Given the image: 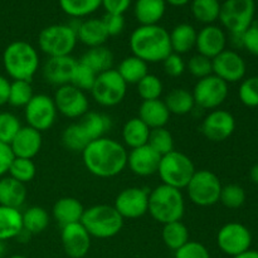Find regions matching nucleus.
<instances>
[{
    "label": "nucleus",
    "instance_id": "nucleus-1",
    "mask_svg": "<svg viewBox=\"0 0 258 258\" xmlns=\"http://www.w3.org/2000/svg\"><path fill=\"white\" fill-rule=\"evenodd\" d=\"M82 161L88 173L97 178H113L127 166V150L111 138L93 140L82 151Z\"/></svg>",
    "mask_w": 258,
    "mask_h": 258
},
{
    "label": "nucleus",
    "instance_id": "nucleus-2",
    "mask_svg": "<svg viewBox=\"0 0 258 258\" xmlns=\"http://www.w3.org/2000/svg\"><path fill=\"white\" fill-rule=\"evenodd\" d=\"M130 49L144 62H163L170 53V37L169 32L161 25H139L130 35Z\"/></svg>",
    "mask_w": 258,
    "mask_h": 258
},
{
    "label": "nucleus",
    "instance_id": "nucleus-3",
    "mask_svg": "<svg viewBox=\"0 0 258 258\" xmlns=\"http://www.w3.org/2000/svg\"><path fill=\"white\" fill-rule=\"evenodd\" d=\"M3 66L13 81H32L40 66L34 45L25 40H14L3 52Z\"/></svg>",
    "mask_w": 258,
    "mask_h": 258
},
{
    "label": "nucleus",
    "instance_id": "nucleus-4",
    "mask_svg": "<svg viewBox=\"0 0 258 258\" xmlns=\"http://www.w3.org/2000/svg\"><path fill=\"white\" fill-rule=\"evenodd\" d=\"M148 213L164 224L181 221L185 213V199L179 189L160 184L149 193Z\"/></svg>",
    "mask_w": 258,
    "mask_h": 258
},
{
    "label": "nucleus",
    "instance_id": "nucleus-5",
    "mask_svg": "<svg viewBox=\"0 0 258 258\" xmlns=\"http://www.w3.org/2000/svg\"><path fill=\"white\" fill-rule=\"evenodd\" d=\"M81 223L91 237L107 239L120 233L123 227V218L113 206L96 204L85 209Z\"/></svg>",
    "mask_w": 258,
    "mask_h": 258
},
{
    "label": "nucleus",
    "instance_id": "nucleus-6",
    "mask_svg": "<svg viewBox=\"0 0 258 258\" xmlns=\"http://www.w3.org/2000/svg\"><path fill=\"white\" fill-rule=\"evenodd\" d=\"M77 42V33L72 24L48 25L38 35V47L48 57L72 55Z\"/></svg>",
    "mask_w": 258,
    "mask_h": 258
},
{
    "label": "nucleus",
    "instance_id": "nucleus-7",
    "mask_svg": "<svg viewBox=\"0 0 258 258\" xmlns=\"http://www.w3.org/2000/svg\"><path fill=\"white\" fill-rule=\"evenodd\" d=\"M194 173L196 165L193 160L181 151L173 150L161 156L158 169V174L163 181L161 184L181 190L186 188Z\"/></svg>",
    "mask_w": 258,
    "mask_h": 258
},
{
    "label": "nucleus",
    "instance_id": "nucleus-8",
    "mask_svg": "<svg viewBox=\"0 0 258 258\" xmlns=\"http://www.w3.org/2000/svg\"><path fill=\"white\" fill-rule=\"evenodd\" d=\"M222 186L217 174L202 169L196 170L185 189L191 203L198 207H212L219 202Z\"/></svg>",
    "mask_w": 258,
    "mask_h": 258
},
{
    "label": "nucleus",
    "instance_id": "nucleus-9",
    "mask_svg": "<svg viewBox=\"0 0 258 258\" xmlns=\"http://www.w3.org/2000/svg\"><path fill=\"white\" fill-rule=\"evenodd\" d=\"M254 0H226L221 4L219 22L231 34H242L253 24Z\"/></svg>",
    "mask_w": 258,
    "mask_h": 258
},
{
    "label": "nucleus",
    "instance_id": "nucleus-10",
    "mask_svg": "<svg viewBox=\"0 0 258 258\" xmlns=\"http://www.w3.org/2000/svg\"><path fill=\"white\" fill-rule=\"evenodd\" d=\"M93 100L102 107H113L125 100L127 85L116 70H108L96 77L92 90Z\"/></svg>",
    "mask_w": 258,
    "mask_h": 258
},
{
    "label": "nucleus",
    "instance_id": "nucleus-11",
    "mask_svg": "<svg viewBox=\"0 0 258 258\" xmlns=\"http://www.w3.org/2000/svg\"><path fill=\"white\" fill-rule=\"evenodd\" d=\"M194 102L202 110H217L224 103L229 93L228 83L211 75L197 81L193 91Z\"/></svg>",
    "mask_w": 258,
    "mask_h": 258
},
{
    "label": "nucleus",
    "instance_id": "nucleus-12",
    "mask_svg": "<svg viewBox=\"0 0 258 258\" xmlns=\"http://www.w3.org/2000/svg\"><path fill=\"white\" fill-rule=\"evenodd\" d=\"M58 111L53 97L44 93L33 96L32 100L24 107V117L28 126L39 133L50 130L55 123Z\"/></svg>",
    "mask_w": 258,
    "mask_h": 258
},
{
    "label": "nucleus",
    "instance_id": "nucleus-13",
    "mask_svg": "<svg viewBox=\"0 0 258 258\" xmlns=\"http://www.w3.org/2000/svg\"><path fill=\"white\" fill-rule=\"evenodd\" d=\"M53 101L58 112L72 120L81 118L90 111V102L86 92L72 85L57 87Z\"/></svg>",
    "mask_w": 258,
    "mask_h": 258
},
{
    "label": "nucleus",
    "instance_id": "nucleus-14",
    "mask_svg": "<svg viewBox=\"0 0 258 258\" xmlns=\"http://www.w3.org/2000/svg\"><path fill=\"white\" fill-rule=\"evenodd\" d=\"M217 244L223 253L236 257L248 251L252 244V234L244 224L231 222L218 231Z\"/></svg>",
    "mask_w": 258,
    "mask_h": 258
},
{
    "label": "nucleus",
    "instance_id": "nucleus-15",
    "mask_svg": "<svg viewBox=\"0 0 258 258\" xmlns=\"http://www.w3.org/2000/svg\"><path fill=\"white\" fill-rule=\"evenodd\" d=\"M149 193L150 189L148 188H126L117 194L113 207L123 219L141 218L148 213Z\"/></svg>",
    "mask_w": 258,
    "mask_h": 258
},
{
    "label": "nucleus",
    "instance_id": "nucleus-16",
    "mask_svg": "<svg viewBox=\"0 0 258 258\" xmlns=\"http://www.w3.org/2000/svg\"><path fill=\"white\" fill-rule=\"evenodd\" d=\"M236 130V120L231 112L226 110L209 111L203 118L201 131L206 139L212 143H222L231 138Z\"/></svg>",
    "mask_w": 258,
    "mask_h": 258
},
{
    "label": "nucleus",
    "instance_id": "nucleus-17",
    "mask_svg": "<svg viewBox=\"0 0 258 258\" xmlns=\"http://www.w3.org/2000/svg\"><path fill=\"white\" fill-rule=\"evenodd\" d=\"M212 67L213 75L228 85L243 80L247 72V64L243 57L232 49H224L217 57H214L212 59Z\"/></svg>",
    "mask_w": 258,
    "mask_h": 258
},
{
    "label": "nucleus",
    "instance_id": "nucleus-18",
    "mask_svg": "<svg viewBox=\"0 0 258 258\" xmlns=\"http://www.w3.org/2000/svg\"><path fill=\"white\" fill-rule=\"evenodd\" d=\"M91 238L81 222L62 227L60 239L66 254L71 258H83L91 248Z\"/></svg>",
    "mask_w": 258,
    "mask_h": 258
},
{
    "label": "nucleus",
    "instance_id": "nucleus-19",
    "mask_svg": "<svg viewBox=\"0 0 258 258\" xmlns=\"http://www.w3.org/2000/svg\"><path fill=\"white\" fill-rule=\"evenodd\" d=\"M77 62L78 59H76L72 55L48 57L42 68L43 78L45 82L57 86V87L70 85Z\"/></svg>",
    "mask_w": 258,
    "mask_h": 258
},
{
    "label": "nucleus",
    "instance_id": "nucleus-20",
    "mask_svg": "<svg viewBox=\"0 0 258 258\" xmlns=\"http://www.w3.org/2000/svg\"><path fill=\"white\" fill-rule=\"evenodd\" d=\"M227 34L221 27L214 24L204 25L197 34L196 49L199 54L213 59L227 49Z\"/></svg>",
    "mask_w": 258,
    "mask_h": 258
},
{
    "label": "nucleus",
    "instance_id": "nucleus-21",
    "mask_svg": "<svg viewBox=\"0 0 258 258\" xmlns=\"http://www.w3.org/2000/svg\"><path fill=\"white\" fill-rule=\"evenodd\" d=\"M161 155L146 145L131 149L127 154V166L135 175L151 176L158 173Z\"/></svg>",
    "mask_w": 258,
    "mask_h": 258
},
{
    "label": "nucleus",
    "instance_id": "nucleus-22",
    "mask_svg": "<svg viewBox=\"0 0 258 258\" xmlns=\"http://www.w3.org/2000/svg\"><path fill=\"white\" fill-rule=\"evenodd\" d=\"M42 144V133L27 125L22 126L9 146L15 158L33 159L39 154Z\"/></svg>",
    "mask_w": 258,
    "mask_h": 258
},
{
    "label": "nucleus",
    "instance_id": "nucleus-23",
    "mask_svg": "<svg viewBox=\"0 0 258 258\" xmlns=\"http://www.w3.org/2000/svg\"><path fill=\"white\" fill-rule=\"evenodd\" d=\"M73 27L77 33V39L88 48L100 47L105 44L106 40L108 39L107 30L103 25L102 19H98V18H88V19L81 20Z\"/></svg>",
    "mask_w": 258,
    "mask_h": 258
},
{
    "label": "nucleus",
    "instance_id": "nucleus-24",
    "mask_svg": "<svg viewBox=\"0 0 258 258\" xmlns=\"http://www.w3.org/2000/svg\"><path fill=\"white\" fill-rule=\"evenodd\" d=\"M139 118L148 126L150 130L165 127L170 120V112L163 100L143 101L139 107Z\"/></svg>",
    "mask_w": 258,
    "mask_h": 258
},
{
    "label": "nucleus",
    "instance_id": "nucleus-25",
    "mask_svg": "<svg viewBox=\"0 0 258 258\" xmlns=\"http://www.w3.org/2000/svg\"><path fill=\"white\" fill-rule=\"evenodd\" d=\"M85 207L82 206L78 199L72 197H63L58 199L52 208V216L60 227H64L67 224L78 223L82 219L85 213Z\"/></svg>",
    "mask_w": 258,
    "mask_h": 258
},
{
    "label": "nucleus",
    "instance_id": "nucleus-26",
    "mask_svg": "<svg viewBox=\"0 0 258 258\" xmlns=\"http://www.w3.org/2000/svg\"><path fill=\"white\" fill-rule=\"evenodd\" d=\"M28 191L25 184L15 180L12 176L0 178V206L20 209L27 201Z\"/></svg>",
    "mask_w": 258,
    "mask_h": 258
},
{
    "label": "nucleus",
    "instance_id": "nucleus-27",
    "mask_svg": "<svg viewBox=\"0 0 258 258\" xmlns=\"http://www.w3.org/2000/svg\"><path fill=\"white\" fill-rule=\"evenodd\" d=\"M166 12L164 0H136L134 4V15L140 25L159 24Z\"/></svg>",
    "mask_w": 258,
    "mask_h": 258
},
{
    "label": "nucleus",
    "instance_id": "nucleus-28",
    "mask_svg": "<svg viewBox=\"0 0 258 258\" xmlns=\"http://www.w3.org/2000/svg\"><path fill=\"white\" fill-rule=\"evenodd\" d=\"M197 34H198L197 29L189 23H180L175 25L173 30L169 33L173 53L181 55L194 49L197 43Z\"/></svg>",
    "mask_w": 258,
    "mask_h": 258
},
{
    "label": "nucleus",
    "instance_id": "nucleus-29",
    "mask_svg": "<svg viewBox=\"0 0 258 258\" xmlns=\"http://www.w3.org/2000/svg\"><path fill=\"white\" fill-rule=\"evenodd\" d=\"M78 123L91 141L103 138L112 127V121L107 115L96 111H88L80 118Z\"/></svg>",
    "mask_w": 258,
    "mask_h": 258
},
{
    "label": "nucleus",
    "instance_id": "nucleus-30",
    "mask_svg": "<svg viewBox=\"0 0 258 258\" xmlns=\"http://www.w3.org/2000/svg\"><path fill=\"white\" fill-rule=\"evenodd\" d=\"M113 59H115L113 53L111 52L110 48L100 45V47L88 48L78 60L90 67L96 75H100L106 71L112 70Z\"/></svg>",
    "mask_w": 258,
    "mask_h": 258
},
{
    "label": "nucleus",
    "instance_id": "nucleus-31",
    "mask_svg": "<svg viewBox=\"0 0 258 258\" xmlns=\"http://www.w3.org/2000/svg\"><path fill=\"white\" fill-rule=\"evenodd\" d=\"M150 128L143 122L139 117H133L123 123L122 136L123 146L125 148L136 149L148 144Z\"/></svg>",
    "mask_w": 258,
    "mask_h": 258
},
{
    "label": "nucleus",
    "instance_id": "nucleus-32",
    "mask_svg": "<svg viewBox=\"0 0 258 258\" xmlns=\"http://www.w3.org/2000/svg\"><path fill=\"white\" fill-rule=\"evenodd\" d=\"M163 101L170 115L171 113L178 116L188 115L196 107L193 93L186 88H173Z\"/></svg>",
    "mask_w": 258,
    "mask_h": 258
},
{
    "label": "nucleus",
    "instance_id": "nucleus-33",
    "mask_svg": "<svg viewBox=\"0 0 258 258\" xmlns=\"http://www.w3.org/2000/svg\"><path fill=\"white\" fill-rule=\"evenodd\" d=\"M23 229V217L20 209L0 206V241L17 238Z\"/></svg>",
    "mask_w": 258,
    "mask_h": 258
},
{
    "label": "nucleus",
    "instance_id": "nucleus-34",
    "mask_svg": "<svg viewBox=\"0 0 258 258\" xmlns=\"http://www.w3.org/2000/svg\"><path fill=\"white\" fill-rule=\"evenodd\" d=\"M116 71L126 85H138L149 73V66L136 55H128L121 60Z\"/></svg>",
    "mask_w": 258,
    "mask_h": 258
},
{
    "label": "nucleus",
    "instance_id": "nucleus-35",
    "mask_svg": "<svg viewBox=\"0 0 258 258\" xmlns=\"http://www.w3.org/2000/svg\"><path fill=\"white\" fill-rule=\"evenodd\" d=\"M23 217V229L29 232L32 236L39 234L47 229L49 226L50 217L48 212L43 207L33 206L25 209L22 213Z\"/></svg>",
    "mask_w": 258,
    "mask_h": 258
},
{
    "label": "nucleus",
    "instance_id": "nucleus-36",
    "mask_svg": "<svg viewBox=\"0 0 258 258\" xmlns=\"http://www.w3.org/2000/svg\"><path fill=\"white\" fill-rule=\"evenodd\" d=\"M161 237H163L165 246L174 252L178 251L179 248H181L184 244L190 241L188 227L181 221L164 224Z\"/></svg>",
    "mask_w": 258,
    "mask_h": 258
},
{
    "label": "nucleus",
    "instance_id": "nucleus-37",
    "mask_svg": "<svg viewBox=\"0 0 258 258\" xmlns=\"http://www.w3.org/2000/svg\"><path fill=\"white\" fill-rule=\"evenodd\" d=\"M191 14L202 24H213L219 18L221 3L219 0H191Z\"/></svg>",
    "mask_w": 258,
    "mask_h": 258
},
{
    "label": "nucleus",
    "instance_id": "nucleus-38",
    "mask_svg": "<svg viewBox=\"0 0 258 258\" xmlns=\"http://www.w3.org/2000/svg\"><path fill=\"white\" fill-rule=\"evenodd\" d=\"M90 143L91 140L78 122L71 123L63 130L62 144L67 150L73 153H82Z\"/></svg>",
    "mask_w": 258,
    "mask_h": 258
},
{
    "label": "nucleus",
    "instance_id": "nucleus-39",
    "mask_svg": "<svg viewBox=\"0 0 258 258\" xmlns=\"http://www.w3.org/2000/svg\"><path fill=\"white\" fill-rule=\"evenodd\" d=\"M58 3L60 9L75 19L88 17L101 7V0H58Z\"/></svg>",
    "mask_w": 258,
    "mask_h": 258
},
{
    "label": "nucleus",
    "instance_id": "nucleus-40",
    "mask_svg": "<svg viewBox=\"0 0 258 258\" xmlns=\"http://www.w3.org/2000/svg\"><path fill=\"white\" fill-rule=\"evenodd\" d=\"M34 96L33 86L29 81H12L8 103L13 107L24 108Z\"/></svg>",
    "mask_w": 258,
    "mask_h": 258
},
{
    "label": "nucleus",
    "instance_id": "nucleus-41",
    "mask_svg": "<svg viewBox=\"0 0 258 258\" xmlns=\"http://www.w3.org/2000/svg\"><path fill=\"white\" fill-rule=\"evenodd\" d=\"M37 166L33 159L14 158L8 170V175L23 184L30 183L35 178Z\"/></svg>",
    "mask_w": 258,
    "mask_h": 258
},
{
    "label": "nucleus",
    "instance_id": "nucleus-42",
    "mask_svg": "<svg viewBox=\"0 0 258 258\" xmlns=\"http://www.w3.org/2000/svg\"><path fill=\"white\" fill-rule=\"evenodd\" d=\"M148 145L161 156L175 150L174 149V138L166 127H159L150 130Z\"/></svg>",
    "mask_w": 258,
    "mask_h": 258
},
{
    "label": "nucleus",
    "instance_id": "nucleus-43",
    "mask_svg": "<svg viewBox=\"0 0 258 258\" xmlns=\"http://www.w3.org/2000/svg\"><path fill=\"white\" fill-rule=\"evenodd\" d=\"M136 86H138L139 96L143 101L159 100L160 96L163 95V82L158 76L151 75V73H148Z\"/></svg>",
    "mask_w": 258,
    "mask_h": 258
},
{
    "label": "nucleus",
    "instance_id": "nucleus-44",
    "mask_svg": "<svg viewBox=\"0 0 258 258\" xmlns=\"http://www.w3.org/2000/svg\"><path fill=\"white\" fill-rule=\"evenodd\" d=\"M219 202L226 208H241L244 204V202H246V191L238 184H227V185L222 186Z\"/></svg>",
    "mask_w": 258,
    "mask_h": 258
},
{
    "label": "nucleus",
    "instance_id": "nucleus-45",
    "mask_svg": "<svg viewBox=\"0 0 258 258\" xmlns=\"http://www.w3.org/2000/svg\"><path fill=\"white\" fill-rule=\"evenodd\" d=\"M20 128L22 123L17 115L8 111L0 112V143L9 145Z\"/></svg>",
    "mask_w": 258,
    "mask_h": 258
},
{
    "label": "nucleus",
    "instance_id": "nucleus-46",
    "mask_svg": "<svg viewBox=\"0 0 258 258\" xmlns=\"http://www.w3.org/2000/svg\"><path fill=\"white\" fill-rule=\"evenodd\" d=\"M96 77H97V75L90 67H87V66L78 60L77 66H76L75 71H73L70 85L75 86V87L83 91V92H87V91L90 92L92 90Z\"/></svg>",
    "mask_w": 258,
    "mask_h": 258
},
{
    "label": "nucleus",
    "instance_id": "nucleus-47",
    "mask_svg": "<svg viewBox=\"0 0 258 258\" xmlns=\"http://www.w3.org/2000/svg\"><path fill=\"white\" fill-rule=\"evenodd\" d=\"M238 97L239 101L247 107H258V76L242 81L238 90Z\"/></svg>",
    "mask_w": 258,
    "mask_h": 258
},
{
    "label": "nucleus",
    "instance_id": "nucleus-48",
    "mask_svg": "<svg viewBox=\"0 0 258 258\" xmlns=\"http://www.w3.org/2000/svg\"><path fill=\"white\" fill-rule=\"evenodd\" d=\"M186 71L197 80H202L204 77L213 75L212 59L204 57L202 54H194L186 62Z\"/></svg>",
    "mask_w": 258,
    "mask_h": 258
},
{
    "label": "nucleus",
    "instance_id": "nucleus-49",
    "mask_svg": "<svg viewBox=\"0 0 258 258\" xmlns=\"http://www.w3.org/2000/svg\"><path fill=\"white\" fill-rule=\"evenodd\" d=\"M161 63H163L164 72L169 77L178 78L186 71V63L184 62L183 57L176 53H170Z\"/></svg>",
    "mask_w": 258,
    "mask_h": 258
},
{
    "label": "nucleus",
    "instance_id": "nucleus-50",
    "mask_svg": "<svg viewBox=\"0 0 258 258\" xmlns=\"http://www.w3.org/2000/svg\"><path fill=\"white\" fill-rule=\"evenodd\" d=\"M174 258H211V253L204 244L196 241H189L181 248L175 251Z\"/></svg>",
    "mask_w": 258,
    "mask_h": 258
},
{
    "label": "nucleus",
    "instance_id": "nucleus-51",
    "mask_svg": "<svg viewBox=\"0 0 258 258\" xmlns=\"http://www.w3.org/2000/svg\"><path fill=\"white\" fill-rule=\"evenodd\" d=\"M101 19H102L106 30H107L108 37H115V35L121 34L125 29V18H123V15L106 13Z\"/></svg>",
    "mask_w": 258,
    "mask_h": 258
},
{
    "label": "nucleus",
    "instance_id": "nucleus-52",
    "mask_svg": "<svg viewBox=\"0 0 258 258\" xmlns=\"http://www.w3.org/2000/svg\"><path fill=\"white\" fill-rule=\"evenodd\" d=\"M242 48L258 57V24L253 23L246 32L242 34Z\"/></svg>",
    "mask_w": 258,
    "mask_h": 258
},
{
    "label": "nucleus",
    "instance_id": "nucleus-53",
    "mask_svg": "<svg viewBox=\"0 0 258 258\" xmlns=\"http://www.w3.org/2000/svg\"><path fill=\"white\" fill-rule=\"evenodd\" d=\"M133 0H101V7L110 14H121L127 12Z\"/></svg>",
    "mask_w": 258,
    "mask_h": 258
},
{
    "label": "nucleus",
    "instance_id": "nucleus-54",
    "mask_svg": "<svg viewBox=\"0 0 258 258\" xmlns=\"http://www.w3.org/2000/svg\"><path fill=\"white\" fill-rule=\"evenodd\" d=\"M14 158L15 156L10 146L8 144L0 143V178L7 175L10 164Z\"/></svg>",
    "mask_w": 258,
    "mask_h": 258
},
{
    "label": "nucleus",
    "instance_id": "nucleus-55",
    "mask_svg": "<svg viewBox=\"0 0 258 258\" xmlns=\"http://www.w3.org/2000/svg\"><path fill=\"white\" fill-rule=\"evenodd\" d=\"M9 88L10 81L7 77L0 75V107L8 103V97H9Z\"/></svg>",
    "mask_w": 258,
    "mask_h": 258
},
{
    "label": "nucleus",
    "instance_id": "nucleus-56",
    "mask_svg": "<svg viewBox=\"0 0 258 258\" xmlns=\"http://www.w3.org/2000/svg\"><path fill=\"white\" fill-rule=\"evenodd\" d=\"M30 237H32V234H30L29 232H27L25 229H22V232L18 234L17 238H15V239H18L19 242H23V243H24V242H29Z\"/></svg>",
    "mask_w": 258,
    "mask_h": 258
},
{
    "label": "nucleus",
    "instance_id": "nucleus-57",
    "mask_svg": "<svg viewBox=\"0 0 258 258\" xmlns=\"http://www.w3.org/2000/svg\"><path fill=\"white\" fill-rule=\"evenodd\" d=\"M164 2L171 7H185L190 0H164Z\"/></svg>",
    "mask_w": 258,
    "mask_h": 258
},
{
    "label": "nucleus",
    "instance_id": "nucleus-58",
    "mask_svg": "<svg viewBox=\"0 0 258 258\" xmlns=\"http://www.w3.org/2000/svg\"><path fill=\"white\" fill-rule=\"evenodd\" d=\"M233 258H258V251H253V249H248V251L243 252V253L238 254V256Z\"/></svg>",
    "mask_w": 258,
    "mask_h": 258
},
{
    "label": "nucleus",
    "instance_id": "nucleus-59",
    "mask_svg": "<svg viewBox=\"0 0 258 258\" xmlns=\"http://www.w3.org/2000/svg\"><path fill=\"white\" fill-rule=\"evenodd\" d=\"M249 178L254 184H258V164H254L249 170Z\"/></svg>",
    "mask_w": 258,
    "mask_h": 258
},
{
    "label": "nucleus",
    "instance_id": "nucleus-60",
    "mask_svg": "<svg viewBox=\"0 0 258 258\" xmlns=\"http://www.w3.org/2000/svg\"><path fill=\"white\" fill-rule=\"evenodd\" d=\"M7 254V244L4 241H0V258H4Z\"/></svg>",
    "mask_w": 258,
    "mask_h": 258
},
{
    "label": "nucleus",
    "instance_id": "nucleus-61",
    "mask_svg": "<svg viewBox=\"0 0 258 258\" xmlns=\"http://www.w3.org/2000/svg\"><path fill=\"white\" fill-rule=\"evenodd\" d=\"M9 258H28V257L22 256V254H14V256H10Z\"/></svg>",
    "mask_w": 258,
    "mask_h": 258
}]
</instances>
